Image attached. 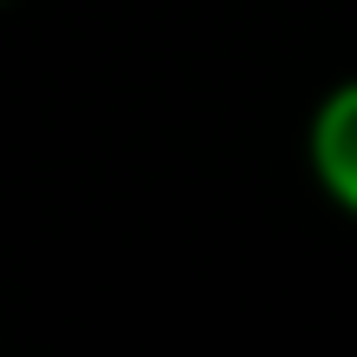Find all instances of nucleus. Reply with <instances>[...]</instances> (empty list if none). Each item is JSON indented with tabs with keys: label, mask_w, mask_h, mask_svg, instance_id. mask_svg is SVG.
Returning <instances> with one entry per match:
<instances>
[{
	"label": "nucleus",
	"mask_w": 357,
	"mask_h": 357,
	"mask_svg": "<svg viewBox=\"0 0 357 357\" xmlns=\"http://www.w3.org/2000/svg\"><path fill=\"white\" fill-rule=\"evenodd\" d=\"M0 7H7V0H0Z\"/></svg>",
	"instance_id": "nucleus-2"
},
{
	"label": "nucleus",
	"mask_w": 357,
	"mask_h": 357,
	"mask_svg": "<svg viewBox=\"0 0 357 357\" xmlns=\"http://www.w3.org/2000/svg\"><path fill=\"white\" fill-rule=\"evenodd\" d=\"M305 159H311L318 192H324V199H331L344 218H357V73L337 79V86L311 106Z\"/></svg>",
	"instance_id": "nucleus-1"
}]
</instances>
